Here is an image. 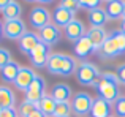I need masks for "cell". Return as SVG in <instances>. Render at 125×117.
Masks as SVG:
<instances>
[{"label":"cell","instance_id":"1","mask_svg":"<svg viewBox=\"0 0 125 117\" xmlns=\"http://www.w3.org/2000/svg\"><path fill=\"white\" fill-rule=\"evenodd\" d=\"M46 70L51 74H57V76H71L73 73H76L78 70V63L76 58L68 56V54H62V52H52L49 56Z\"/></svg>","mask_w":125,"mask_h":117},{"label":"cell","instance_id":"2","mask_svg":"<svg viewBox=\"0 0 125 117\" xmlns=\"http://www.w3.org/2000/svg\"><path fill=\"white\" fill-rule=\"evenodd\" d=\"M119 86L120 84H119V79H117L116 73H113V71H103L100 81L95 86V89H97V93L100 98H103L108 103L114 105L116 100L120 97Z\"/></svg>","mask_w":125,"mask_h":117},{"label":"cell","instance_id":"3","mask_svg":"<svg viewBox=\"0 0 125 117\" xmlns=\"http://www.w3.org/2000/svg\"><path fill=\"white\" fill-rule=\"evenodd\" d=\"M101 78V71L98 70V67L95 63H90V62H81L78 65L76 70V81L83 86H90L95 87L97 82Z\"/></svg>","mask_w":125,"mask_h":117},{"label":"cell","instance_id":"4","mask_svg":"<svg viewBox=\"0 0 125 117\" xmlns=\"http://www.w3.org/2000/svg\"><path fill=\"white\" fill-rule=\"evenodd\" d=\"M94 100L95 98L87 92H78L76 95H73V98L70 101L73 114H76L78 117H85L87 114H90Z\"/></svg>","mask_w":125,"mask_h":117},{"label":"cell","instance_id":"5","mask_svg":"<svg viewBox=\"0 0 125 117\" xmlns=\"http://www.w3.org/2000/svg\"><path fill=\"white\" fill-rule=\"evenodd\" d=\"M52 14L41 5H37L35 8L30 10L29 13V21H30V25L37 30H41L43 27H46L48 24H51Z\"/></svg>","mask_w":125,"mask_h":117},{"label":"cell","instance_id":"6","mask_svg":"<svg viewBox=\"0 0 125 117\" xmlns=\"http://www.w3.org/2000/svg\"><path fill=\"white\" fill-rule=\"evenodd\" d=\"M24 93H25L24 100L38 105V101L46 95V81H44V78L40 76V74H37L35 79H33V82L30 84V87H29Z\"/></svg>","mask_w":125,"mask_h":117},{"label":"cell","instance_id":"7","mask_svg":"<svg viewBox=\"0 0 125 117\" xmlns=\"http://www.w3.org/2000/svg\"><path fill=\"white\" fill-rule=\"evenodd\" d=\"M38 37H40L41 43H44L46 46L51 48L62 40V29H59L54 22H51L46 27H43L41 30H38Z\"/></svg>","mask_w":125,"mask_h":117},{"label":"cell","instance_id":"8","mask_svg":"<svg viewBox=\"0 0 125 117\" xmlns=\"http://www.w3.org/2000/svg\"><path fill=\"white\" fill-rule=\"evenodd\" d=\"M25 32V22L22 19L3 21V37L8 40H19Z\"/></svg>","mask_w":125,"mask_h":117},{"label":"cell","instance_id":"9","mask_svg":"<svg viewBox=\"0 0 125 117\" xmlns=\"http://www.w3.org/2000/svg\"><path fill=\"white\" fill-rule=\"evenodd\" d=\"M49 56H51L49 46H46L44 43H40L33 51H32V54L29 57H30V62H32V65H33L35 68H46Z\"/></svg>","mask_w":125,"mask_h":117},{"label":"cell","instance_id":"10","mask_svg":"<svg viewBox=\"0 0 125 117\" xmlns=\"http://www.w3.org/2000/svg\"><path fill=\"white\" fill-rule=\"evenodd\" d=\"M40 37L38 33H33V32H25L21 38L18 40V46H19V51L25 56H30L32 51L40 44Z\"/></svg>","mask_w":125,"mask_h":117},{"label":"cell","instance_id":"11","mask_svg":"<svg viewBox=\"0 0 125 117\" xmlns=\"http://www.w3.org/2000/svg\"><path fill=\"white\" fill-rule=\"evenodd\" d=\"M65 30V37H67V40L73 41V43H76V41H79L83 37L87 35V30H85V25L83 21H79V19H74V21H71L70 24L67 25V27L63 29Z\"/></svg>","mask_w":125,"mask_h":117},{"label":"cell","instance_id":"12","mask_svg":"<svg viewBox=\"0 0 125 117\" xmlns=\"http://www.w3.org/2000/svg\"><path fill=\"white\" fill-rule=\"evenodd\" d=\"M74 19H76L74 18V11L67 10V8H63V6H60V5L52 11V22H54L59 29H65L71 21H74Z\"/></svg>","mask_w":125,"mask_h":117},{"label":"cell","instance_id":"13","mask_svg":"<svg viewBox=\"0 0 125 117\" xmlns=\"http://www.w3.org/2000/svg\"><path fill=\"white\" fill-rule=\"evenodd\" d=\"M35 76H37V73H35V71L32 70L30 67H21L19 74H18V78H16V81H14L16 89L25 92V90L30 87V84L33 82Z\"/></svg>","mask_w":125,"mask_h":117},{"label":"cell","instance_id":"14","mask_svg":"<svg viewBox=\"0 0 125 117\" xmlns=\"http://www.w3.org/2000/svg\"><path fill=\"white\" fill-rule=\"evenodd\" d=\"M108 35H109V33L104 30V27H90L87 30V38L90 40V43H92V46H94L95 52L100 51V48L103 46V43L106 41Z\"/></svg>","mask_w":125,"mask_h":117},{"label":"cell","instance_id":"15","mask_svg":"<svg viewBox=\"0 0 125 117\" xmlns=\"http://www.w3.org/2000/svg\"><path fill=\"white\" fill-rule=\"evenodd\" d=\"M51 95L52 98L55 100L57 103H63V101H71L73 98V90L68 84H63V82H57L51 90Z\"/></svg>","mask_w":125,"mask_h":117},{"label":"cell","instance_id":"16","mask_svg":"<svg viewBox=\"0 0 125 117\" xmlns=\"http://www.w3.org/2000/svg\"><path fill=\"white\" fill-rule=\"evenodd\" d=\"M111 109H113L111 103H108L106 100L97 97L94 100V105H92L90 117H111Z\"/></svg>","mask_w":125,"mask_h":117},{"label":"cell","instance_id":"17","mask_svg":"<svg viewBox=\"0 0 125 117\" xmlns=\"http://www.w3.org/2000/svg\"><path fill=\"white\" fill-rule=\"evenodd\" d=\"M104 11H106L109 21L124 19V0H111V2H108Z\"/></svg>","mask_w":125,"mask_h":117},{"label":"cell","instance_id":"18","mask_svg":"<svg viewBox=\"0 0 125 117\" xmlns=\"http://www.w3.org/2000/svg\"><path fill=\"white\" fill-rule=\"evenodd\" d=\"M73 48H74V54H76L78 58H85V57L90 56V54L95 52V49H94V46H92L90 40L87 38V35L83 37L79 41H76Z\"/></svg>","mask_w":125,"mask_h":117},{"label":"cell","instance_id":"19","mask_svg":"<svg viewBox=\"0 0 125 117\" xmlns=\"http://www.w3.org/2000/svg\"><path fill=\"white\" fill-rule=\"evenodd\" d=\"M97 54H98V57H100V58H104V60H108V58H114V57L120 56L119 49H117V46L114 44L113 38H111L109 35H108L106 41L103 43V46L100 48V51H98Z\"/></svg>","mask_w":125,"mask_h":117},{"label":"cell","instance_id":"20","mask_svg":"<svg viewBox=\"0 0 125 117\" xmlns=\"http://www.w3.org/2000/svg\"><path fill=\"white\" fill-rule=\"evenodd\" d=\"M87 18H89V22L92 24V27H104V24L109 21L106 11H104L101 6L87 11Z\"/></svg>","mask_w":125,"mask_h":117},{"label":"cell","instance_id":"21","mask_svg":"<svg viewBox=\"0 0 125 117\" xmlns=\"http://www.w3.org/2000/svg\"><path fill=\"white\" fill-rule=\"evenodd\" d=\"M21 67H22V65H19L18 62L11 60L5 68H3V70H0L2 81H3V82H13V84H14L16 78H18V74H19V70H21Z\"/></svg>","mask_w":125,"mask_h":117},{"label":"cell","instance_id":"22","mask_svg":"<svg viewBox=\"0 0 125 117\" xmlns=\"http://www.w3.org/2000/svg\"><path fill=\"white\" fill-rule=\"evenodd\" d=\"M14 103H16L14 92L6 86H0V108L2 109L14 108Z\"/></svg>","mask_w":125,"mask_h":117},{"label":"cell","instance_id":"23","mask_svg":"<svg viewBox=\"0 0 125 117\" xmlns=\"http://www.w3.org/2000/svg\"><path fill=\"white\" fill-rule=\"evenodd\" d=\"M55 106H57V101L52 98L51 93H46L40 101H38V109H40L46 117H52V116H54Z\"/></svg>","mask_w":125,"mask_h":117},{"label":"cell","instance_id":"24","mask_svg":"<svg viewBox=\"0 0 125 117\" xmlns=\"http://www.w3.org/2000/svg\"><path fill=\"white\" fill-rule=\"evenodd\" d=\"M21 14H22V6L19 2L13 0L10 5H6L2 11V16H3V21H13V19H21Z\"/></svg>","mask_w":125,"mask_h":117},{"label":"cell","instance_id":"25","mask_svg":"<svg viewBox=\"0 0 125 117\" xmlns=\"http://www.w3.org/2000/svg\"><path fill=\"white\" fill-rule=\"evenodd\" d=\"M109 37L113 38V41H114V44L117 46V49H119V52L120 54H125V33L122 30H113V32H109Z\"/></svg>","mask_w":125,"mask_h":117},{"label":"cell","instance_id":"26","mask_svg":"<svg viewBox=\"0 0 125 117\" xmlns=\"http://www.w3.org/2000/svg\"><path fill=\"white\" fill-rule=\"evenodd\" d=\"M71 114H73L71 103L70 101H63V103H57L52 117H71Z\"/></svg>","mask_w":125,"mask_h":117},{"label":"cell","instance_id":"27","mask_svg":"<svg viewBox=\"0 0 125 117\" xmlns=\"http://www.w3.org/2000/svg\"><path fill=\"white\" fill-rule=\"evenodd\" d=\"M35 109H38V105H35V103H32V101L24 100V101L19 105V116H21V117H29L32 112L35 111Z\"/></svg>","mask_w":125,"mask_h":117},{"label":"cell","instance_id":"28","mask_svg":"<svg viewBox=\"0 0 125 117\" xmlns=\"http://www.w3.org/2000/svg\"><path fill=\"white\" fill-rule=\"evenodd\" d=\"M116 117H125V95H120L113 105Z\"/></svg>","mask_w":125,"mask_h":117},{"label":"cell","instance_id":"29","mask_svg":"<svg viewBox=\"0 0 125 117\" xmlns=\"http://www.w3.org/2000/svg\"><path fill=\"white\" fill-rule=\"evenodd\" d=\"M78 3H79V8H84L87 11H90V10L100 8L103 0H78Z\"/></svg>","mask_w":125,"mask_h":117},{"label":"cell","instance_id":"30","mask_svg":"<svg viewBox=\"0 0 125 117\" xmlns=\"http://www.w3.org/2000/svg\"><path fill=\"white\" fill-rule=\"evenodd\" d=\"M11 60H13V58H11V52H10L6 48H0V70H3V68H5Z\"/></svg>","mask_w":125,"mask_h":117},{"label":"cell","instance_id":"31","mask_svg":"<svg viewBox=\"0 0 125 117\" xmlns=\"http://www.w3.org/2000/svg\"><path fill=\"white\" fill-rule=\"evenodd\" d=\"M60 6H63V8H67V10H71V11L79 10L78 0H60Z\"/></svg>","mask_w":125,"mask_h":117},{"label":"cell","instance_id":"32","mask_svg":"<svg viewBox=\"0 0 125 117\" xmlns=\"http://www.w3.org/2000/svg\"><path fill=\"white\" fill-rule=\"evenodd\" d=\"M116 76L119 79V84H125V63H119L116 67Z\"/></svg>","mask_w":125,"mask_h":117},{"label":"cell","instance_id":"33","mask_svg":"<svg viewBox=\"0 0 125 117\" xmlns=\"http://www.w3.org/2000/svg\"><path fill=\"white\" fill-rule=\"evenodd\" d=\"M0 117H18V111L14 108H8V109H3L2 116Z\"/></svg>","mask_w":125,"mask_h":117},{"label":"cell","instance_id":"34","mask_svg":"<svg viewBox=\"0 0 125 117\" xmlns=\"http://www.w3.org/2000/svg\"><path fill=\"white\" fill-rule=\"evenodd\" d=\"M29 117H46L44 114H43V112L40 111V109H35V111L33 112H32V114L30 116H29Z\"/></svg>","mask_w":125,"mask_h":117},{"label":"cell","instance_id":"35","mask_svg":"<svg viewBox=\"0 0 125 117\" xmlns=\"http://www.w3.org/2000/svg\"><path fill=\"white\" fill-rule=\"evenodd\" d=\"M13 0H0V11H3V8H5L6 5H10Z\"/></svg>","mask_w":125,"mask_h":117},{"label":"cell","instance_id":"36","mask_svg":"<svg viewBox=\"0 0 125 117\" xmlns=\"http://www.w3.org/2000/svg\"><path fill=\"white\" fill-rule=\"evenodd\" d=\"M54 0H38V3H41V5H48V3H52Z\"/></svg>","mask_w":125,"mask_h":117},{"label":"cell","instance_id":"37","mask_svg":"<svg viewBox=\"0 0 125 117\" xmlns=\"http://www.w3.org/2000/svg\"><path fill=\"white\" fill-rule=\"evenodd\" d=\"M120 30L125 33V19H122V24H120Z\"/></svg>","mask_w":125,"mask_h":117},{"label":"cell","instance_id":"38","mask_svg":"<svg viewBox=\"0 0 125 117\" xmlns=\"http://www.w3.org/2000/svg\"><path fill=\"white\" fill-rule=\"evenodd\" d=\"M3 37V22H0V38Z\"/></svg>","mask_w":125,"mask_h":117},{"label":"cell","instance_id":"39","mask_svg":"<svg viewBox=\"0 0 125 117\" xmlns=\"http://www.w3.org/2000/svg\"><path fill=\"white\" fill-rule=\"evenodd\" d=\"M25 2H29V3H35V2H38V0H25Z\"/></svg>","mask_w":125,"mask_h":117},{"label":"cell","instance_id":"40","mask_svg":"<svg viewBox=\"0 0 125 117\" xmlns=\"http://www.w3.org/2000/svg\"><path fill=\"white\" fill-rule=\"evenodd\" d=\"M124 19H125V0H124Z\"/></svg>","mask_w":125,"mask_h":117},{"label":"cell","instance_id":"41","mask_svg":"<svg viewBox=\"0 0 125 117\" xmlns=\"http://www.w3.org/2000/svg\"><path fill=\"white\" fill-rule=\"evenodd\" d=\"M2 112H3V109H2V108H0V116H2Z\"/></svg>","mask_w":125,"mask_h":117},{"label":"cell","instance_id":"42","mask_svg":"<svg viewBox=\"0 0 125 117\" xmlns=\"http://www.w3.org/2000/svg\"><path fill=\"white\" fill-rule=\"evenodd\" d=\"M103 2H111V0H103Z\"/></svg>","mask_w":125,"mask_h":117},{"label":"cell","instance_id":"43","mask_svg":"<svg viewBox=\"0 0 125 117\" xmlns=\"http://www.w3.org/2000/svg\"><path fill=\"white\" fill-rule=\"evenodd\" d=\"M111 117H116V116H111Z\"/></svg>","mask_w":125,"mask_h":117},{"label":"cell","instance_id":"44","mask_svg":"<svg viewBox=\"0 0 125 117\" xmlns=\"http://www.w3.org/2000/svg\"><path fill=\"white\" fill-rule=\"evenodd\" d=\"M85 117H89V116H85Z\"/></svg>","mask_w":125,"mask_h":117}]
</instances>
